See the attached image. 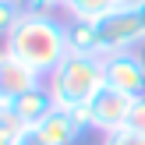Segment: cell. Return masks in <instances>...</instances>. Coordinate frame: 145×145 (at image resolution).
<instances>
[{
    "instance_id": "cell-1",
    "label": "cell",
    "mask_w": 145,
    "mask_h": 145,
    "mask_svg": "<svg viewBox=\"0 0 145 145\" xmlns=\"http://www.w3.org/2000/svg\"><path fill=\"white\" fill-rule=\"evenodd\" d=\"M4 50L11 57H18L25 67H32L35 74L50 78L64 64V57L71 53L67 25L57 21L53 14H25L18 21V28L7 35Z\"/></svg>"
},
{
    "instance_id": "cell-2",
    "label": "cell",
    "mask_w": 145,
    "mask_h": 145,
    "mask_svg": "<svg viewBox=\"0 0 145 145\" xmlns=\"http://www.w3.org/2000/svg\"><path fill=\"white\" fill-rule=\"evenodd\" d=\"M103 85H106L103 57H92V53H67L64 64L46 78V89L53 96L57 110H71V106L89 103Z\"/></svg>"
},
{
    "instance_id": "cell-3",
    "label": "cell",
    "mask_w": 145,
    "mask_h": 145,
    "mask_svg": "<svg viewBox=\"0 0 145 145\" xmlns=\"http://www.w3.org/2000/svg\"><path fill=\"white\" fill-rule=\"evenodd\" d=\"M99 25V46H103V57L120 53V50H135L138 42H145V25L138 18L135 7H117L113 14H106Z\"/></svg>"
},
{
    "instance_id": "cell-4",
    "label": "cell",
    "mask_w": 145,
    "mask_h": 145,
    "mask_svg": "<svg viewBox=\"0 0 145 145\" xmlns=\"http://www.w3.org/2000/svg\"><path fill=\"white\" fill-rule=\"evenodd\" d=\"M103 74L106 85L127 92V96H145V57L138 50H120V53L103 57Z\"/></svg>"
},
{
    "instance_id": "cell-5",
    "label": "cell",
    "mask_w": 145,
    "mask_h": 145,
    "mask_svg": "<svg viewBox=\"0 0 145 145\" xmlns=\"http://www.w3.org/2000/svg\"><path fill=\"white\" fill-rule=\"evenodd\" d=\"M135 106V96H127V92L113 89V85H103V89L96 92V96L89 99V113H92V131H117V127L127 124V113H131Z\"/></svg>"
},
{
    "instance_id": "cell-6",
    "label": "cell",
    "mask_w": 145,
    "mask_h": 145,
    "mask_svg": "<svg viewBox=\"0 0 145 145\" xmlns=\"http://www.w3.org/2000/svg\"><path fill=\"white\" fill-rule=\"evenodd\" d=\"M39 85H46L42 74H35L32 67H25V64H21L18 57H11L7 50H0V103H14V99H21L25 92L39 89Z\"/></svg>"
},
{
    "instance_id": "cell-7",
    "label": "cell",
    "mask_w": 145,
    "mask_h": 145,
    "mask_svg": "<svg viewBox=\"0 0 145 145\" xmlns=\"http://www.w3.org/2000/svg\"><path fill=\"white\" fill-rule=\"evenodd\" d=\"M14 110H18L21 120H25V127H39L42 120L57 110V103H53V96H50L46 85H39V89L25 92L21 99H14Z\"/></svg>"
},
{
    "instance_id": "cell-8",
    "label": "cell",
    "mask_w": 145,
    "mask_h": 145,
    "mask_svg": "<svg viewBox=\"0 0 145 145\" xmlns=\"http://www.w3.org/2000/svg\"><path fill=\"white\" fill-rule=\"evenodd\" d=\"M67 42H71V53L103 57V46H99V25H96V21L71 18V21H67Z\"/></svg>"
},
{
    "instance_id": "cell-9",
    "label": "cell",
    "mask_w": 145,
    "mask_h": 145,
    "mask_svg": "<svg viewBox=\"0 0 145 145\" xmlns=\"http://www.w3.org/2000/svg\"><path fill=\"white\" fill-rule=\"evenodd\" d=\"M35 131L42 135L50 145H74L78 138H82V131H78L74 124H71V117H67V110H53L46 120H42Z\"/></svg>"
},
{
    "instance_id": "cell-10",
    "label": "cell",
    "mask_w": 145,
    "mask_h": 145,
    "mask_svg": "<svg viewBox=\"0 0 145 145\" xmlns=\"http://www.w3.org/2000/svg\"><path fill=\"white\" fill-rule=\"evenodd\" d=\"M64 11L82 21H103L106 14L117 11V0H64Z\"/></svg>"
},
{
    "instance_id": "cell-11",
    "label": "cell",
    "mask_w": 145,
    "mask_h": 145,
    "mask_svg": "<svg viewBox=\"0 0 145 145\" xmlns=\"http://www.w3.org/2000/svg\"><path fill=\"white\" fill-rule=\"evenodd\" d=\"M25 131H28V127H25V120L18 117L14 103H0V135H4V138H11V142H18Z\"/></svg>"
},
{
    "instance_id": "cell-12",
    "label": "cell",
    "mask_w": 145,
    "mask_h": 145,
    "mask_svg": "<svg viewBox=\"0 0 145 145\" xmlns=\"http://www.w3.org/2000/svg\"><path fill=\"white\" fill-rule=\"evenodd\" d=\"M21 18H25V14H21V7L14 4V0H0V39L4 42H7V35L18 28Z\"/></svg>"
},
{
    "instance_id": "cell-13",
    "label": "cell",
    "mask_w": 145,
    "mask_h": 145,
    "mask_svg": "<svg viewBox=\"0 0 145 145\" xmlns=\"http://www.w3.org/2000/svg\"><path fill=\"white\" fill-rule=\"evenodd\" d=\"M103 145H145V135L131 131V127H117V131L103 135Z\"/></svg>"
},
{
    "instance_id": "cell-14",
    "label": "cell",
    "mask_w": 145,
    "mask_h": 145,
    "mask_svg": "<svg viewBox=\"0 0 145 145\" xmlns=\"http://www.w3.org/2000/svg\"><path fill=\"white\" fill-rule=\"evenodd\" d=\"M124 127H131V131L145 135V96L135 99V106H131V113H127V124H124Z\"/></svg>"
},
{
    "instance_id": "cell-15",
    "label": "cell",
    "mask_w": 145,
    "mask_h": 145,
    "mask_svg": "<svg viewBox=\"0 0 145 145\" xmlns=\"http://www.w3.org/2000/svg\"><path fill=\"white\" fill-rule=\"evenodd\" d=\"M67 117H71V124L78 127V131H92V113H89V103H82V106H71L67 110Z\"/></svg>"
},
{
    "instance_id": "cell-16",
    "label": "cell",
    "mask_w": 145,
    "mask_h": 145,
    "mask_svg": "<svg viewBox=\"0 0 145 145\" xmlns=\"http://www.w3.org/2000/svg\"><path fill=\"white\" fill-rule=\"evenodd\" d=\"M14 4L21 7V14H53L57 11L50 0H14Z\"/></svg>"
},
{
    "instance_id": "cell-17",
    "label": "cell",
    "mask_w": 145,
    "mask_h": 145,
    "mask_svg": "<svg viewBox=\"0 0 145 145\" xmlns=\"http://www.w3.org/2000/svg\"><path fill=\"white\" fill-rule=\"evenodd\" d=\"M14 145H50V142H46V138H42V135H39V131H35V127H28V131H25V135H21V138H18V142H14Z\"/></svg>"
},
{
    "instance_id": "cell-18",
    "label": "cell",
    "mask_w": 145,
    "mask_h": 145,
    "mask_svg": "<svg viewBox=\"0 0 145 145\" xmlns=\"http://www.w3.org/2000/svg\"><path fill=\"white\" fill-rule=\"evenodd\" d=\"M135 11H138V18H142V25H145V0H138V4H135Z\"/></svg>"
},
{
    "instance_id": "cell-19",
    "label": "cell",
    "mask_w": 145,
    "mask_h": 145,
    "mask_svg": "<svg viewBox=\"0 0 145 145\" xmlns=\"http://www.w3.org/2000/svg\"><path fill=\"white\" fill-rule=\"evenodd\" d=\"M138 0H117V7H135Z\"/></svg>"
},
{
    "instance_id": "cell-20",
    "label": "cell",
    "mask_w": 145,
    "mask_h": 145,
    "mask_svg": "<svg viewBox=\"0 0 145 145\" xmlns=\"http://www.w3.org/2000/svg\"><path fill=\"white\" fill-rule=\"evenodd\" d=\"M0 145H14V142H11V138H4V135H0Z\"/></svg>"
},
{
    "instance_id": "cell-21",
    "label": "cell",
    "mask_w": 145,
    "mask_h": 145,
    "mask_svg": "<svg viewBox=\"0 0 145 145\" xmlns=\"http://www.w3.org/2000/svg\"><path fill=\"white\" fill-rule=\"evenodd\" d=\"M50 4H53V7H64V0H50Z\"/></svg>"
}]
</instances>
